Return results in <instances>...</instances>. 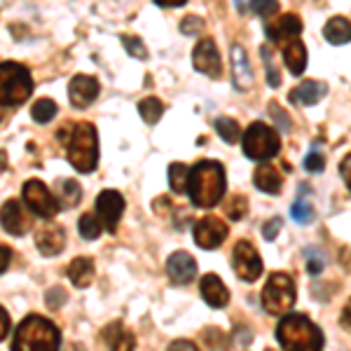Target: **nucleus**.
I'll list each match as a JSON object with an SVG mask.
<instances>
[{"instance_id": "obj_1", "label": "nucleus", "mask_w": 351, "mask_h": 351, "mask_svg": "<svg viewBox=\"0 0 351 351\" xmlns=\"http://www.w3.org/2000/svg\"><path fill=\"white\" fill-rule=\"evenodd\" d=\"M228 178H225L223 164L216 160H199L190 169L188 192L190 202L197 208H211L225 197Z\"/></svg>"}, {"instance_id": "obj_2", "label": "nucleus", "mask_w": 351, "mask_h": 351, "mask_svg": "<svg viewBox=\"0 0 351 351\" xmlns=\"http://www.w3.org/2000/svg\"><path fill=\"white\" fill-rule=\"evenodd\" d=\"M59 138L64 141L68 162L80 173H92L99 164V136H96L94 124L77 122L68 124L59 132Z\"/></svg>"}, {"instance_id": "obj_3", "label": "nucleus", "mask_w": 351, "mask_h": 351, "mask_svg": "<svg viewBox=\"0 0 351 351\" xmlns=\"http://www.w3.org/2000/svg\"><path fill=\"white\" fill-rule=\"evenodd\" d=\"M284 351H324V332L307 314H288L276 326Z\"/></svg>"}, {"instance_id": "obj_4", "label": "nucleus", "mask_w": 351, "mask_h": 351, "mask_svg": "<svg viewBox=\"0 0 351 351\" xmlns=\"http://www.w3.org/2000/svg\"><path fill=\"white\" fill-rule=\"evenodd\" d=\"M61 332L45 316L31 314L19 324L14 332L12 351H59Z\"/></svg>"}, {"instance_id": "obj_5", "label": "nucleus", "mask_w": 351, "mask_h": 351, "mask_svg": "<svg viewBox=\"0 0 351 351\" xmlns=\"http://www.w3.org/2000/svg\"><path fill=\"white\" fill-rule=\"evenodd\" d=\"M33 92L31 71L14 61H0V108L21 106Z\"/></svg>"}, {"instance_id": "obj_6", "label": "nucleus", "mask_w": 351, "mask_h": 351, "mask_svg": "<svg viewBox=\"0 0 351 351\" xmlns=\"http://www.w3.org/2000/svg\"><path fill=\"white\" fill-rule=\"evenodd\" d=\"M243 155L248 160L256 162H267L271 157L279 155L281 150V136L276 129H271L269 124L265 122H253L251 127L243 132V141H241Z\"/></svg>"}, {"instance_id": "obj_7", "label": "nucleus", "mask_w": 351, "mask_h": 351, "mask_svg": "<svg viewBox=\"0 0 351 351\" xmlns=\"http://www.w3.org/2000/svg\"><path fill=\"white\" fill-rule=\"evenodd\" d=\"M263 307L271 316H281L293 309L295 304V281L286 271H271L267 284L263 288Z\"/></svg>"}, {"instance_id": "obj_8", "label": "nucleus", "mask_w": 351, "mask_h": 351, "mask_svg": "<svg viewBox=\"0 0 351 351\" xmlns=\"http://www.w3.org/2000/svg\"><path fill=\"white\" fill-rule=\"evenodd\" d=\"M21 197H24V204L28 206V211L36 213L38 218L49 220L56 216V211H61L59 204H56L52 190L38 178H31L24 183V190H21Z\"/></svg>"}, {"instance_id": "obj_9", "label": "nucleus", "mask_w": 351, "mask_h": 351, "mask_svg": "<svg viewBox=\"0 0 351 351\" xmlns=\"http://www.w3.org/2000/svg\"><path fill=\"white\" fill-rule=\"evenodd\" d=\"M232 267H234L237 276L248 284L260 279L263 274V258L258 256L256 246L251 241H237L234 251H232Z\"/></svg>"}, {"instance_id": "obj_10", "label": "nucleus", "mask_w": 351, "mask_h": 351, "mask_svg": "<svg viewBox=\"0 0 351 351\" xmlns=\"http://www.w3.org/2000/svg\"><path fill=\"white\" fill-rule=\"evenodd\" d=\"M124 213V197L117 190H104L96 197V220L101 228L115 232Z\"/></svg>"}, {"instance_id": "obj_11", "label": "nucleus", "mask_w": 351, "mask_h": 351, "mask_svg": "<svg viewBox=\"0 0 351 351\" xmlns=\"http://www.w3.org/2000/svg\"><path fill=\"white\" fill-rule=\"evenodd\" d=\"M192 64L199 73L204 75L213 77V80H218L220 75H223V61H220V52L216 47V43L211 40V38H202L199 43H197L195 52H192Z\"/></svg>"}, {"instance_id": "obj_12", "label": "nucleus", "mask_w": 351, "mask_h": 351, "mask_svg": "<svg viewBox=\"0 0 351 351\" xmlns=\"http://www.w3.org/2000/svg\"><path fill=\"white\" fill-rule=\"evenodd\" d=\"M228 234H230V230H228V225H225V220H220L216 216H206L195 225V241L204 251L218 248L220 243L228 239Z\"/></svg>"}, {"instance_id": "obj_13", "label": "nucleus", "mask_w": 351, "mask_h": 351, "mask_svg": "<svg viewBox=\"0 0 351 351\" xmlns=\"http://www.w3.org/2000/svg\"><path fill=\"white\" fill-rule=\"evenodd\" d=\"M302 28H304V24L298 14L286 12V14H281L276 21H267V24H265V36H267V40L271 45H279L281 40L288 43V40H295V38H300Z\"/></svg>"}, {"instance_id": "obj_14", "label": "nucleus", "mask_w": 351, "mask_h": 351, "mask_svg": "<svg viewBox=\"0 0 351 351\" xmlns=\"http://www.w3.org/2000/svg\"><path fill=\"white\" fill-rule=\"evenodd\" d=\"M0 225L12 237H24L31 228V218L26 216L24 206L16 199H8L0 208Z\"/></svg>"}, {"instance_id": "obj_15", "label": "nucleus", "mask_w": 351, "mask_h": 351, "mask_svg": "<svg viewBox=\"0 0 351 351\" xmlns=\"http://www.w3.org/2000/svg\"><path fill=\"white\" fill-rule=\"evenodd\" d=\"M167 274L171 279V284L176 286L190 284L197 276V260L185 251H176L167 260Z\"/></svg>"}, {"instance_id": "obj_16", "label": "nucleus", "mask_w": 351, "mask_h": 351, "mask_svg": "<svg viewBox=\"0 0 351 351\" xmlns=\"http://www.w3.org/2000/svg\"><path fill=\"white\" fill-rule=\"evenodd\" d=\"M99 80L92 75H75L68 84V96L75 108H89L99 96Z\"/></svg>"}, {"instance_id": "obj_17", "label": "nucleus", "mask_w": 351, "mask_h": 351, "mask_svg": "<svg viewBox=\"0 0 351 351\" xmlns=\"http://www.w3.org/2000/svg\"><path fill=\"white\" fill-rule=\"evenodd\" d=\"M36 246L45 258L59 256L66 248V232L59 225H43L36 232Z\"/></svg>"}, {"instance_id": "obj_18", "label": "nucleus", "mask_w": 351, "mask_h": 351, "mask_svg": "<svg viewBox=\"0 0 351 351\" xmlns=\"http://www.w3.org/2000/svg\"><path fill=\"white\" fill-rule=\"evenodd\" d=\"M199 291H202V298L208 307L213 309H223L230 304V291L228 286L223 284L218 274H206L202 276V284H199Z\"/></svg>"}, {"instance_id": "obj_19", "label": "nucleus", "mask_w": 351, "mask_h": 351, "mask_svg": "<svg viewBox=\"0 0 351 351\" xmlns=\"http://www.w3.org/2000/svg\"><path fill=\"white\" fill-rule=\"evenodd\" d=\"M232 80L239 92H246L253 84V68L241 45H232Z\"/></svg>"}, {"instance_id": "obj_20", "label": "nucleus", "mask_w": 351, "mask_h": 351, "mask_svg": "<svg viewBox=\"0 0 351 351\" xmlns=\"http://www.w3.org/2000/svg\"><path fill=\"white\" fill-rule=\"evenodd\" d=\"M328 94V84L321 80H302L298 87L291 89L288 99L295 106H316Z\"/></svg>"}, {"instance_id": "obj_21", "label": "nucleus", "mask_w": 351, "mask_h": 351, "mask_svg": "<svg viewBox=\"0 0 351 351\" xmlns=\"http://www.w3.org/2000/svg\"><path fill=\"white\" fill-rule=\"evenodd\" d=\"M101 337H104L106 347L110 351H136V337L132 330H127L120 321H112L110 326L104 328V332H101Z\"/></svg>"}, {"instance_id": "obj_22", "label": "nucleus", "mask_w": 351, "mask_h": 351, "mask_svg": "<svg viewBox=\"0 0 351 351\" xmlns=\"http://www.w3.org/2000/svg\"><path fill=\"white\" fill-rule=\"evenodd\" d=\"M54 199L59 208H73L82 199V188L73 178H59L54 185Z\"/></svg>"}, {"instance_id": "obj_23", "label": "nucleus", "mask_w": 351, "mask_h": 351, "mask_svg": "<svg viewBox=\"0 0 351 351\" xmlns=\"http://www.w3.org/2000/svg\"><path fill=\"white\" fill-rule=\"evenodd\" d=\"M253 183H256V188L263 190L265 195H279L284 180H281V173L276 171L271 164L265 162V164H260L256 169V173H253Z\"/></svg>"}, {"instance_id": "obj_24", "label": "nucleus", "mask_w": 351, "mask_h": 351, "mask_svg": "<svg viewBox=\"0 0 351 351\" xmlns=\"http://www.w3.org/2000/svg\"><path fill=\"white\" fill-rule=\"evenodd\" d=\"M284 64L293 75H302L307 71V47L302 40H288L284 45Z\"/></svg>"}, {"instance_id": "obj_25", "label": "nucleus", "mask_w": 351, "mask_h": 351, "mask_svg": "<svg viewBox=\"0 0 351 351\" xmlns=\"http://www.w3.org/2000/svg\"><path fill=\"white\" fill-rule=\"evenodd\" d=\"M94 260L92 258H75L68 265V279L77 288H87L94 281Z\"/></svg>"}, {"instance_id": "obj_26", "label": "nucleus", "mask_w": 351, "mask_h": 351, "mask_svg": "<svg viewBox=\"0 0 351 351\" xmlns=\"http://www.w3.org/2000/svg\"><path fill=\"white\" fill-rule=\"evenodd\" d=\"M324 38L330 45L351 43V21L347 16H332V19L324 26Z\"/></svg>"}, {"instance_id": "obj_27", "label": "nucleus", "mask_w": 351, "mask_h": 351, "mask_svg": "<svg viewBox=\"0 0 351 351\" xmlns=\"http://www.w3.org/2000/svg\"><path fill=\"white\" fill-rule=\"evenodd\" d=\"M188 180H190V169L183 162H173L169 167V185H171L176 195L188 192Z\"/></svg>"}, {"instance_id": "obj_28", "label": "nucleus", "mask_w": 351, "mask_h": 351, "mask_svg": "<svg viewBox=\"0 0 351 351\" xmlns=\"http://www.w3.org/2000/svg\"><path fill=\"white\" fill-rule=\"evenodd\" d=\"M138 112H141V117H143V122L157 124L164 115V104L160 99H155V96H148V99H143L138 104Z\"/></svg>"}, {"instance_id": "obj_29", "label": "nucleus", "mask_w": 351, "mask_h": 351, "mask_svg": "<svg viewBox=\"0 0 351 351\" xmlns=\"http://www.w3.org/2000/svg\"><path fill=\"white\" fill-rule=\"evenodd\" d=\"M260 56H263L265 68H267V84H269V87H279V84H281V71L276 68V56H274L271 45H263V47H260Z\"/></svg>"}, {"instance_id": "obj_30", "label": "nucleus", "mask_w": 351, "mask_h": 351, "mask_svg": "<svg viewBox=\"0 0 351 351\" xmlns=\"http://www.w3.org/2000/svg\"><path fill=\"white\" fill-rule=\"evenodd\" d=\"M56 110H59V106H56L52 99H40V101H36V104H33V108H31L33 122H38V124L52 122V120H54V115H56Z\"/></svg>"}, {"instance_id": "obj_31", "label": "nucleus", "mask_w": 351, "mask_h": 351, "mask_svg": "<svg viewBox=\"0 0 351 351\" xmlns=\"http://www.w3.org/2000/svg\"><path fill=\"white\" fill-rule=\"evenodd\" d=\"M216 132L220 134V138L225 141V143H237V141L241 138V127L237 120H232V117H218L216 120Z\"/></svg>"}, {"instance_id": "obj_32", "label": "nucleus", "mask_w": 351, "mask_h": 351, "mask_svg": "<svg viewBox=\"0 0 351 351\" xmlns=\"http://www.w3.org/2000/svg\"><path fill=\"white\" fill-rule=\"evenodd\" d=\"M77 230H80V234L84 237V239H89V241L99 239L101 232H104V228H101V223L92 216V213H84V216H80Z\"/></svg>"}, {"instance_id": "obj_33", "label": "nucleus", "mask_w": 351, "mask_h": 351, "mask_svg": "<svg viewBox=\"0 0 351 351\" xmlns=\"http://www.w3.org/2000/svg\"><path fill=\"white\" fill-rule=\"evenodd\" d=\"M225 213H228L230 220H241L246 218L248 213V199L243 195H234L230 197L228 204H225Z\"/></svg>"}, {"instance_id": "obj_34", "label": "nucleus", "mask_w": 351, "mask_h": 351, "mask_svg": "<svg viewBox=\"0 0 351 351\" xmlns=\"http://www.w3.org/2000/svg\"><path fill=\"white\" fill-rule=\"evenodd\" d=\"M291 218L295 220V223H300V225H309L311 220L316 218V211H314V206H311L309 202L298 199L295 204H293V208H291Z\"/></svg>"}, {"instance_id": "obj_35", "label": "nucleus", "mask_w": 351, "mask_h": 351, "mask_svg": "<svg viewBox=\"0 0 351 351\" xmlns=\"http://www.w3.org/2000/svg\"><path fill=\"white\" fill-rule=\"evenodd\" d=\"M120 40H122V45H124V49H127V52L132 54L134 59H138V61H145V59H148V47H145L141 38H136V36H122Z\"/></svg>"}, {"instance_id": "obj_36", "label": "nucleus", "mask_w": 351, "mask_h": 351, "mask_svg": "<svg viewBox=\"0 0 351 351\" xmlns=\"http://www.w3.org/2000/svg\"><path fill=\"white\" fill-rule=\"evenodd\" d=\"M269 115H271V120L276 122V127L281 129V134H286V132H291V117H288V112L281 108L279 104H274V101H271L269 104Z\"/></svg>"}, {"instance_id": "obj_37", "label": "nucleus", "mask_w": 351, "mask_h": 351, "mask_svg": "<svg viewBox=\"0 0 351 351\" xmlns=\"http://www.w3.org/2000/svg\"><path fill=\"white\" fill-rule=\"evenodd\" d=\"M302 167H304V171H309V173H321L326 169V160H324V155H321V152L311 150L309 155L304 157Z\"/></svg>"}, {"instance_id": "obj_38", "label": "nucleus", "mask_w": 351, "mask_h": 351, "mask_svg": "<svg viewBox=\"0 0 351 351\" xmlns=\"http://www.w3.org/2000/svg\"><path fill=\"white\" fill-rule=\"evenodd\" d=\"M248 10L260 14V16H269V14L279 12V3H274V0H267V3H251L248 5Z\"/></svg>"}, {"instance_id": "obj_39", "label": "nucleus", "mask_w": 351, "mask_h": 351, "mask_svg": "<svg viewBox=\"0 0 351 351\" xmlns=\"http://www.w3.org/2000/svg\"><path fill=\"white\" fill-rule=\"evenodd\" d=\"M281 228H284V220H281V218H269L267 223L263 225V237L267 241H274L276 234L281 232Z\"/></svg>"}, {"instance_id": "obj_40", "label": "nucleus", "mask_w": 351, "mask_h": 351, "mask_svg": "<svg viewBox=\"0 0 351 351\" xmlns=\"http://www.w3.org/2000/svg\"><path fill=\"white\" fill-rule=\"evenodd\" d=\"M204 28V21L199 16H185L183 21H180V31L185 33V36H197Z\"/></svg>"}, {"instance_id": "obj_41", "label": "nucleus", "mask_w": 351, "mask_h": 351, "mask_svg": "<svg viewBox=\"0 0 351 351\" xmlns=\"http://www.w3.org/2000/svg\"><path fill=\"white\" fill-rule=\"evenodd\" d=\"M307 271L311 276H316V274L324 271V258H321L316 251H307Z\"/></svg>"}, {"instance_id": "obj_42", "label": "nucleus", "mask_w": 351, "mask_h": 351, "mask_svg": "<svg viewBox=\"0 0 351 351\" xmlns=\"http://www.w3.org/2000/svg\"><path fill=\"white\" fill-rule=\"evenodd\" d=\"M66 302V291L64 288H49L47 291V304L52 309H56V307H61V304Z\"/></svg>"}, {"instance_id": "obj_43", "label": "nucleus", "mask_w": 351, "mask_h": 351, "mask_svg": "<svg viewBox=\"0 0 351 351\" xmlns=\"http://www.w3.org/2000/svg\"><path fill=\"white\" fill-rule=\"evenodd\" d=\"M339 173H342V180L347 183V188L351 192V152L344 157L342 162H339Z\"/></svg>"}, {"instance_id": "obj_44", "label": "nucleus", "mask_w": 351, "mask_h": 351, "mask_svg": "<svg viewBox=\"0 0 351 351\" xmlns=\"http://www.w3.org/2000/svg\"><path fill=\"white\" fill-rule=\"evenodd\" d=\"M167 351H199V349H197V344L190 342V339H176V342L169 344Z\"/></svg>"}, {"instance_id": "obj_45", "label": "nucleus", "mask_w": 351, "mask_h": 351, "mask_svg": "<svg viewBox=\"0 0 351 351\" xmlns=\"http://www.w3.org/2000/svg\"><path fill=\"white\" fill-rule=\"evenodd\" d=\"M10 326H12V321H10V314L3 307H0V342H3V339L8 337Z\"/></svg>"}, {"instance_id": "obj_46", "label": "nucleus", "mask_w": 351, "mask_h": 351, "mask_svg": "<svg viewBox=\"0 0 351 351\" xmlns=\"http://www.w3.org/2000/svg\"><path fill=\"white\" fill-rule=\"evenodd\" d=\"M10 260H12V248L5 246V243H0V274L8 269Z\"/></svg>"}, {"instance_id": "obj_47", "label": "nucleus", "mask_w": 351, "mask_h": 351, "mask_svg": "<svg viewBox=\"0 0 351 351\" xmlns=\"http://www.w3.org/2000/svg\"><path fill=\"white\" fill-rule=\"evenodd\" d=\"M339 324H342V328H347V330L351 332V300L344 304L342 314H339Z\"/></svg>"}, {"instance_id": "obj_48", "label": "nucleus", "mask_w": 351, "mask_h": 351, "mask_svg": "<svg viewBox=\"0 0 351 351\" xmlns=\"http://www.w3.org/2000/svg\"><path fill=\"white\" fill-rule=\"evenodd\" d=\"M185 0H155V5H160V8H180Z\"/></svg>"}, {"instance_id": "obj_49", "label": "nucleus", "mask_w": 351, "mask_h": 351, "mask_svg": "<svg viewBox=\"0 0 351 351\" xmlns=\"http://www.w3.org/2000/svg\"><path fill=\"white\" fill-rule=\"evenodd\" d=\"M5 167H8V157H5V152L0 150V171H3Z\"/></svg>"}]
</instances>
